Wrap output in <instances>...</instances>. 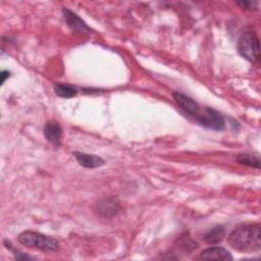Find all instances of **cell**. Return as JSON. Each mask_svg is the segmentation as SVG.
I'll use <instances>...</instances> for the list:
<instances>
[{
  "instance_id": "52a82bcc",
  "label": "cell",
  "mask_w": 261,
  "mask_h": 261,
  "mask_svg": "<svg viewBox=\"0 0 261 261\" xmlns=\"http://www.w3.org/2000/svg\"><path fill=\"white\" fill-rule=\"evenodd\" d=\"M62 12L64 15V19L71 31H73L75 33H84V32H88L90 30L89 27L86 24V22L82 18H80L75 13L70 11L69 9L63 8Z\"/></svg>"
},
{
  "instance_id": "9a60e30c",
  "label": "cell",
  "mask_w": 261,
  "mask_h": 261,
  "mask_svg": "<svg viewBox=\"0 0 261 261\" xmlns=\"http://www.w3.org/2000/svg\"><path fill=\"white\" fill-rule=\"evenodd\" d=\"M0 75H1V85H2V84L5 82L6 77L9 76V71H7V70H2V71L0 72Z\"/></svg>"
},
{
  "instance_id": "5b68a950",
  "label": "cell",
  "mask_w": 261,
  "mask_h": 261,
  "mask_svg": "<svg viewBox=\"0 0 261 261\" xmlns=\"http://www.w3.org/2000/svg\"><path fill=\"white\" fill-rule=\"evenodd\" d=\"M173 98L175 102L180 106V108L185 110V112H187L191 116H194L196 119H198V117L201 114V110L199 105L192 98L179 92H174Z\"/></svg>"
},
{
  "instance_id": "6da1fadb",
  "label": "cell",
  "mask_w": 261,
  "mask_h": 261,
  "mask_svg": "<svg viewBox=\"0 0 261 261\" xmlns=\"http://www.w3.org/2000/svg\"><path fill=\"white\" fill-rule=\"evenodd\" d=\"M228 245L244 253L257 252L261 249V228L259 224H244L236 227L228 236Z\"/></svg>"
},
{
  "instance_id": "2e32d148",
  "label": "cell",
  "mask_w": 261,
  "mask_h": 261,
  "mask_svg": "<svg viewBox=\"0 0 261 261\" xmlns=\"http://www.w3.org/2000/svg\"><path fill=\"white\" fill-rule=\"evenodd\" d=\"M14 254H15V256H16V255H19V254H20V252H16V251H15V253H14ZM21 256H22V259H30V257H29V256H27V255H22V254H21Z\"/></svg>"
},
{
  "instance_id": "5bb4252c",
  "label": "cell",
  "mask_w": 261,
  "mask_h": 261,
  "mask_svg": "<svg viewBox=\"0 0 261 261\" xmlns=\"http://www.w3.org/2000/svg\"><path fill=\"white\" fill-rule=\"evenodd\" d=\"M240 6H242L244 9L246 10H257L258 6H259V2L258 1H253V0H244V1H238L237 2Z\"/></svg>"
},
{
  "instance_id": "277c9868",
  "label": "cell",
  "mask_w": 261,
  "mask_h": 261,
  "mask_svg": "<svg viewBox=\"0 0 261 261\" xmlns=\"http://www.w3.org/2000/svg\"><path fill=\"white\" fill-rule=\"evenodd\" d=\"M197 120L200 124L215 130H221L224 128L223 117L216 110L209 107L205 108L204 112H201Z\"/></svg>"
},
{
  "instance_id": "4fadbf2b",
  "label": "cell",
  "mask_w": 261,
  "mask_h": 261,
  "mask_svg": "<svg viewBox=\"0 0 261 261\" xmlns=\"http://www.w3.org/2000/svg\"><path fill=\"white\" fill-rule=\"evenodd\" d=\"M237 161L241 164L248 165V166H251V167H255V168L260 167L259 157L251 155V154H240L237 157Z\"/></svg>"
},
{
  "instance_id": "9c48e42d",
  "label": "cell",
  "mask_w": 261,
  "mask_h": 261,
  "mask_svg": "<svg viewBox=\"0 0 261 261\" xmlns=\"http://www.w3.org/2000/svg\"><path fill=\"white\" fill-rule=\"evenodd\" d=\"M61 135H62V128L58 122L50 121L45 124L44 136L53 145L58 146L60 144Z\"/></svg>"
},
{
  "instance_id": "7a4b0ae2",
  "label": "cell",
  "mask_w": 261,
  "mask_h": 261,
  "mask_svg": "<svg viewBox=\"0 0 261 261\" xmlns=\"http://www.w3.org/2000/svg\"><path fill=\"white\" fill-rule=\"evenodd\" d=\"M17 240L21 245L28 248L38 249L44 252H54L58 249V241L56 239L37 231H22L19 233Z\"/></svg>"
},
{
  "instance_id": "8992f818",
  "label": "cell",
  "mask_w": 261,
  "mask_h": 261,
  "mask_svg": "<svg viewBox=\"0 0 261 261\" xmlns=\"http://www.w3.org/2000/svg\"><path fill=\"white\" fill-rule=\"evenodd\" d=\"M200 260H232L231 255L222 247H210L201 252Z\"/></svg>"
},
{
  "instance_id": "8fae6325",
  "label": "cell",
  "mask_w": 261,
  "mask_h": 261,
  "mask_svg": "<svg viewBox=\"0 0 261 261\" xmlns=\"http://www.w3.org/2000/svg\"><path fill=\"white\" fill-rule=\"evenodd\" d=\"M224 233H225V230L223 226L218 225L210 229L208 232H206L204 236V239L209 244H218L219 242L222 241Z\"/></svg>"
},
{
  "instance_id": "ba28073f",
  "label": "cell",
  "mask_w": 261,
  "mask_h": 261,
  "mask_svg": "<svg viewBox=\"0 0 261 261\" xmlns=\"http://www.w3.org/2000/svg\"><path fill=\"white\" fill-rule=\"evenodd\" d=\"M73 156L75 157V159L82 166L87 167V168L100 167L105 163V161L101 157H99L95 154H88V153L75 151V152H73Z\"/></svg>"
},
{
  "instance_id": "3957f363",
  "label": "cell",
  "mask_w": 261,
  "mask_h": 261,
  "mask_svg": "<svg viewBox=\"0 0 261 261\" xmlns=\"http://www.w3.org/2000/svg\"><path fill=\"white\" fill-rule=\"evenodd\" d=\"M239 53L248 61L257 63L260 60L259 38L254 32H245L238 41Z\"/></svg>"
},
{
  "instance_id": "7c38bea8",
  "label": "cell",
  "mask_w": 261,
  "mask_h": 261,
  "mask_svg": "<svg viewBox=\"0 0 261 261\" xmlns=\"http://www.w3.org/2000/svg\"><path fill=\"white\" fill-rule=\"evenodd\" d=\"M55 94L61 98H71L76 95L77 90L75 87L67 84H56L54 86Z\"/></svg>"
},
{
  "instance_id": "30bf717a",
  "label": "cell",
  "mask_w": 261,
  "mask_h": 261,
  "mask_svg": "<svg viewBox=\"0 0 261 261\" xmlns=\"http://www.w3.org/2000/svg\"><path fill=\"white\" fill-rule=\"evenodd\" d=\"M119 208L118 203L114 199H105L98 204V213L105 216H113L117 213Z\"/></svg>"
}]
</instances>
